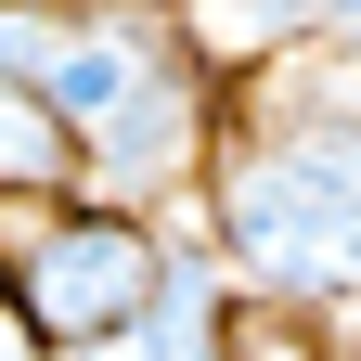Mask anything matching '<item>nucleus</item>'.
I'll use <instances>...</instances> for the list:
<instances>
[{
	"mask_svg": "<svg viewBox=\"0 0 361 361\" xmlns=\"http://www.w3.org/2000/svg\"><path fill=\"white\" fill-rule=\"evenodd\" d=\"M219 310H233V271H219L194 245V219H180L155 297H142V323H116L104 348H78V361H219Z\"/></svg>",
	"mask_w": 361,
	"mask_h": 361,
	"instance_id": "obj_5",
	"label": "nucleus"
},
{
	"mask_svg": "<svg viewBox=\"0 0 361 361\" xmlns=\"http://www.w3.org/2000/svg\"><path fill=\"white\" fill-rule=\"evenodd\" d=\"M52 13H104V0H52ZM142 13H180V0H142Z\"/></svg>",
	"mask_w": 361,
	"mask_h": 361,
	"instance_id": "obj_10",
	"label": "nucleus"
},
{
	"mask_svg": "<svg viewBox=\"0 0 361 361\" xmlns=\"http://www.w3.org/2000/svg\"><path fill=\"white\" fill-rule=\"evenodd\" d=\"M219 361H348V348H336V310L233 297V310H219Z\"/></svg>",
	"mask_w": 361,
	"mask_h": 361,
	"instance_id": "obj_8",
	"label": "nucleus"
},
{
	"mask_svg": "<svg viewBox=\"0 0 361 361\" xmlns=\"http://www.w3.org/2000/svg\"><path fill=\"white\" fill-rule=\"evenodd\" d=\"M323 52H348V65H361V0H348V13H336V39H323Z\"/></svg>",
	"mask_w": 361,
	"mask_h": 361,
	"instance_id": "obj_9",
	"label": "nucleus"
},
{
	"mask_svg": "<svg viewBox=\"0 0 361 361\" xmlns=\"http://www.w3.org/2000/svg\"><path fill=\"white\" fill-rule=\"evenodd\" d=\"M194 245L233 271V297H284V310H361V207L323 194L310 168L271 142L219 129V155L194 180Z\"/></svg>",
	"mask_w": 361,
	"mask_h": 361,
	"instance_id": "obj_3",
	"label": "nucleus"
},
{
	"mask_svg": "<svg viewBox=\"0 0 361 361\" xmlns=\"http://www.w3.org/2000/svg\"><path fill=\"white\" fill-rule=\"evenodd\" d=\"M233 129L361 207V65H348V52H284L271 78H245V90H233Z\"/></svg>",
	"mask_w": 361,
	"mask_h": 361,
	"instance_id": "obj_4",
	"label": "nucleus"
},
{
	"mask_svg": "<svg viewBox=\"0 0 361 361\" xmlns=\"http://www.w3.org/2000/svg\"><path fill=\"white\" fill-rule=\"evenodd\" d=\"M336 13H348V0H180V39H194V65L219 90H245V78H271L284 52H323Z\"/></svg>",
	"mask_w": 361,
	"mask_h": 361,
	"instance_id": "obj_6",
	"label": "nucleus"
},
{
	"mask_svg": "<svg viewBox=\"0 0 361 361\" xmlns=\"http://www.w3.org/2000/svg\"><path fill=\"white\" fill-rule=\"evenodd\" d=\"M26 90L52 104L65 155H78V194L104 207H194V180L233 129V90L194 65L180 13H142V0H104V13H52Z\"/></svg>",
	"mask_w": 361,
	"mask_h": 361,
	"instance_id": "obj_1",
	"label": "nucleus"
},
{
	"mask_svg": "<svg viewBox=\"0 0 361 361\" xmlns=\"http://www.w3.org/2000/svg\"><path fill=\"white\" fill-rule=\"evenodd\" d=\"M39 194H78V155H65L52 104L26 78H0V207H39Z\"/></svg>",
	"mask_w": 361,
	"mask_h": 361,
	"instance_id": "obj_7",
	"label": "nucleus"
},
{
	"mask_svg": "<svg viewBox=\"0 0 361 361\" xmlns=\"http://www.w3.org/2000/svg\"><path fill=\"white\" fill-rule=\"evenodd\" d=\"M168 233H180V219L104 207V194L0 207V310H13L26 361H78V348H104L116 323H142V297L168 271Z\"/></svg>",
	"mask_w": 361,
	"mask_h": 361,
	"instance_id": "obj_2",
	"label": "nucleus"
}]
</instances>
